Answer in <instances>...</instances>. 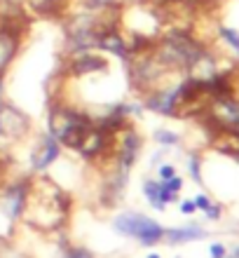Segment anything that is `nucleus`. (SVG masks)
Wrapping results in <instances>:
<instances>
[{
    "instance_id": "obj_1",
    "label": "nucleus",
    "mask_w": 239,
    "mask_h": 258,
    "mask_svg": "<svg viewBox=\"0 0 239 258\" xmlns=\"http://www.w3.org/2000/svg\"><path fill=\"white\" fill-rule=\"evenodd\" d=\"M94 127V118L71 106L52 103L49 108V118H47V131L54 136L61 146L68 148H80L82 141L87 139V134Z\"/></svg>"
},
{
    "instance_id": "obj_2",
    "label": "nucleus",
    "mask_w": 239,
    "mask_h": 258,
    "mask_svg": "<svg viewBox=\"0 0 239 258\" xmlns=\"http://www.w3.org/2000/svg\"><path fill=\"white\" fill-rule=\"evenodd\" d=\"M113 230L122 237H134L143 247H152L164 239V228L141 211H124L113 218Z\"/></svg>"
},
{
    "instance_id": "obj_3",
    "label": "nucleus",
    "mask_w": 239,
    "mask_h": 258,
    "mask_svg": "<svg viewBox=\"0 0 239 258\" xmlns=\"http://www.w3.org/2000/svg\"><path fill=\"white\" fill-rule=\"evenodd\" d=\"M28 193H31V181L28 179H17V181L7 183L0 190V209L7 216V221H19L26 214V205H28Z\"/></svg>"
},
{
    "instance_id": "obj_4",
    "label": "nucleus",
    "mask_w": 239,
    "mask_h": 258,
    "mask_svg": "<svg viewBox=\"0 0 239 258\" xmlns=\"http://www.w3.org/2000/svg\"><path fill=\"white\" fill-rule=\"evenodd\" d=\"M0 129H2V139H10V141L26 139L28 131H31V120H28V115L24 110H19L17 106L5 101L0 106Z\"/></svg>"
},
{
    "instance_id": "obj_5",
    "label": "nucleus",
    "mask_w": 239,
    "mask_h": 258,
    "mask_svg": "<svg viewBox=\"0 0 239 258\" xmlns=\"http://www.w3.org/2000/svg\"><path fill=\"white\" fill-rule=\"evenodd\" d=\"M59 155H61V143H59L49 131H47V134H40L38 141H35V146H33V151H31L33 172L45 174L56 160H59Z\"/></svg>"
},
{
    "instance_id": "obj_6",
    "label": "nucleus",
    "mask_w": 239,
    "mask_h": 258,
    "mask_svg": "<svg viewBox=\"0 0 239 258\" xmlns=\"http://www.w3.org/2000/svg\"><path fill=\"white\" fill-rule=\"evenodd\" d=\"M108 71V59L101 56L94 50L87 52H75L68 56V73L71 76H89V73H106Z\"/></svg>"
},
{
    "instance_id": "obj_7",
    "label": "nucleus",
    "mask_w": 239,
    "mask_h": 258,
    "mask_svg": "<svg viewBox=\"0 0 239 258\" xmlns=\"http://www.w3.org/2000/svg\"><path fill=\"white\" fill-rule=\"evenodd\" d=\"M96 50H103V52L113 54V56H118L122 61H129V43L122 38V33L118 31V26H110L106 31H101L98 35V45Z\"/></svg>"
},
{
    "instance_id": "obj_8",
    "label": "nucleus",
    "mask_w": 239,
    "mask_h": 258,
    "mask_svg": "<svg viewBox=\"0 0 239 258\" xmlns=\"http://www.w3.org/2000/svg\"><path fill=\"white\" fill-rule=\"evenodd\" d=\"M214 113L218 122L228 129L230 134H239V101H232L230 97L214 101Z\"/></svg>"
},
{
    "instance_id": "obj_9",
    "label": "nucleus",
    "mask_w": 239,
    "mask_h": 258,
    "mask_svg": "<svg viewBox=\"0 0 239 258\" xmlns=\"http://www.w3.org/2000/svg\"><path fill=\"white\" fill-rule=\"evenodd\" d=\"M204 230L199 226H185V228H171V230H164V239L169 244H183V242H195L202 239Z\"/></svg>"
},
{
    "instance_id": "obj_10",
    "label": "nucleus",
    "mask_w": 239,
    "mask_h": 258,
    "mask_svg": "<svg viewBox=\"0 0 239 258\" xmlns=\"http://www.w3.org/2000/svg\"><path fill=\"white\" fill-rule=\"evenodd\" d=\"M141 188H143V197L148 200V205H150L155 211H164V209H167V205L160 200V181H155V179H145Z\"/></svg>"
},
{
    "instance_id": "obj_11",
    "label": "nucleus",
    "mask_w": 239,
    "mask_h": 258,
    "mask_svg": "<svg viewBox=\"0 0 239 258\" xmlns=\"http://www.w3.org/2000/svg\"><path fill=\"white\" fill-rule=\"evenodd\" d=\"M152 141H157L160 146H176L181 139H178V134L169 131V129H155L152 131Z\"/></svg>"
},
{
    "instance_id": "obj_12",
    "label": "nucleus",
    "mask_w": 239,
    "mask_h": 258,
    "mask_svg": "<svg viewBox=\"0 0 239 258\" xmlns=\"http://www.w3.org/2000/svg\"><path fill=\"white\" fill-rule=\"evenodd\" d=\"M220 38L239 54V33L237 31H232V28H228V26H220Z\"/></svg>"
},
{
    "instance_id": "obj_13",
    "label": "nucleus",
    "mask_w": 239,
    "mask_h": 258,
    "mask_svg": "<svg viewBox=\"0 0 239 258\" xmlns=\"http://www.w3.org/2000/svg\"><path fill=\"white\" fill-rule=\"evenodd\" d=\"M188 169H190V176H192V181L195 183H202V172H199V157L192 155L190 160H188Z\"/></svg>"
},
{
    "instance_id": "obj_14",
    "label": "nucleus",
    "mask_w": 239,
    "mask_h": 258,
    "mask_svg": "<svg viewBox=\"0 0 239 258\" xmlns=\"http://www.w3.org/2000/svg\"><path fill=\"white\" fill-rule=\"evenodd\" d=\"M160 200H162L164 205H169V202H178V193H171V190L160 181Z\"/></svg>"
},
{
    "instance_id": "obj_15",
    "label": "nucleus",
    "mask_w": 239,
    "mask_h": 258,
    "mask_svg": "<svg viewBox=\"0 0 239 258\" xmlns=\"http://www.w3.org/2000/svg\"><path fill=\"white\" fill-rule=\"evenodd\" d=\"M162 183L171 190V193H181V188H183V179H181V176H171L169 181H162Z\"/></svg>"
},
{
    "instance_id": "obj_16",
    "label": "nucleus",
    "mask_w": 239,
    "mask_h": 258,
    "mask_svg": "<svg viewBox=\"0 0 239 258\" xmlns=\"http://www.w3.org/2000/svg\"><path fill=\"white\" fill-rule=\"evenodd\" d=\"M171 176H176V167L174 164H162V167H160V179H162V181H169Z\"/></svg>"
},
{
    "instance_id": "obj_17",
    "label": "nucleus",
    "mask_w": 239,
    "mask_h": 258,
    "mask_svg": "<svg viewBox=\"0 0 239 258\" xmlns=\"http://www.w3.org/2000/svg\"><path fill=\"white\" fill-rule=\"evenodd\" d=\"M192 202H195V206H197V209H202V211H207V209H209V205H211L209 195H204V193H202V195H197V197L192 200Z\"/></svg>"
},
{
    "instance_id": "obj_18",
    "label": "nucleus",
    "mask_w": 239,
    "mask_h": 258,
    "mask_svg": "<svg viewBox=\"0 0 239 258\" xmlns=\"http://www.w3.org/2000/svg\"><path fill=\"white\" fill-rule=\"evenodd\" d=\"M66 258H94V256L89 254L87 249H71V251L66 254Z\"/></svg>"
},
{
    "instance_id": "obj_19",
    "label": "nucleus",
    "mask_w": 239,
    "mask_h": 258,
    "mask_svg": "<svg viewBox=\"0 0 239 258\" xmlns=\"http://www.w3.org/2000/svg\"><path fill=\"white\" fill-rule=\"evenodd\" d=\"M181 211H183L185 216L195 214V211H197V206H195V202H192V200H183V202H181Z\"/></svg>"
},
{
    "instance_id": "obj_20",
    "label": "nucleus",
    "mask_w": 239,
    "mask_h": 258,
    "mask_svg": "<svg viewBox=\"0 0 239 258\" xmlns=\"http://www.w3.org/2000/svg\"><path fill=\"white\" fill-rule=\"evenodd\" d=\"M209 251H211V256L214 258H225V247H223V244H211Z\"/></svg>"
},
{
    "instance_id": "obj_21",
    "label": "nucleus",
    "mask_w": 239,
    "mask_h": 258,
    "mask_svg": "<svg viewBox=\"0 0 239 258\" xmlns=\"http://www.w3.org/2000/svg\"><path fill=\"white\" fill-rule=\"evenodd\" d=\"M207 216L211 218V221H216V218H220V206H218V205H209Z\"/></svg>"
},
{
    "instance_id": "obj_22",
    "label": "nucleus",
    "mask_w": 239,
    "mask_h": 258,
    "mask_svg": "<svg viewBox=\"0 0 239 258\" xmlns=\"http://www.w3.org/2000/svg\"><path fill=\"white\" fill-rule=\"evenodd\" d=\"M2 181H5V162L0 160V185H2Z\"/></svg>"
},
{
    "instance_id": "obj_23",
    "label": "nucleus",
    "mask_w": 239,
    "mask_h": 258,
    "mask_svg": "<svg viewBox=\"0 0 239 258\" xmlns=\"http://www.w3.org/2000/svg\"><path fill=\"white\" fill-rule=\"evenodd\" d=\"M171 2H190V5H192V2H197V0H171Z\"/></svg>"
},
{
    "instance_id": "obj_24",
    "label": "nucleus",
    "mask_w": 239,
    "mask_h": 258,
    "mask_svg": "<svg viewBox=\"0 0 239 258\" xmlns=\"http://www.w3.org/2000/svg\"><path fill=\"white\" fill-rule=\"evenodd\" d=\"M145 258H160V256H157V254H148V256H145Z\"/></svg>"
},
{
    "instance_id": "obj_25",
    "label": "nucleus",
    "mask_w": 239,
    "mask_h": 258,
    "mask_svg": "<svg viewBox=\"0 0 239 258\" xmlns=\"http://www.w3.org/2000/svg\"><path fill=\"white\" fill-rule=\"evenodd\" d=\"M235 256H237V258H239V249H237V254H235Z\"/></svg>"
}]
</instances>
